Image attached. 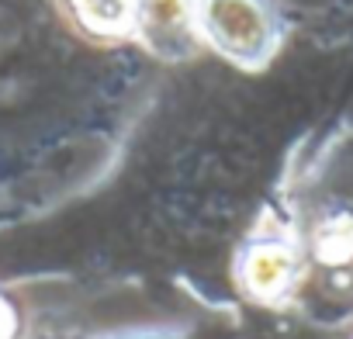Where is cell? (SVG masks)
Returning <instances> with one entry per match:
<instances>
[{"mask_svg":"<svg viewBox=\"0 0 353 339\" xmlns=\"http://www.w3.org/2000/svg\"><path fill=\"white\" fill-rule=\"evenodd\" d=\"M350 339H353V332H350Z\"/></svg>","mask_w":353,"mask_h":339,"instance_id":"obj_7","label":"cell"},{"mask_svg":"<svg viewBox=\"0 0 353 339\" xmlns=\"http://www.w3.org/2000/svg\"><path fill=\"white\" fill-rule=\"evenodd\" d=\"M132 45L145 49L159 63H184L201 52L194 0H139Z\"/></svg>","mask_w":353,"mask_h":339,"instance_id":"obj_4","label":"cell"},{"mask_svg":"<svg viewBox=\"0 0 353 339\" xmlns=\"http://www.w3.org/2000/svg\"><path fill=\"white\" fill-rule=\"evenodd\" d=\"M201 52L232 70H267L288 42V14L277 0H194Z\"/></svg>","mask_w":353,"mask_h":339,"instance_id":"obj_2","label":"cell"},{"mask_svg":"<svg viewBox=\"0 0 353 339\" xmlns=\"http://www.w3.org/2000/svg\"><path fill=\"white\" fill-rule=\"evenodd\" d=\"M73 21L101 42H132L139 0H66Z\"/></svg>","mask_w":353,"mask_h":339,"instance_id":"obj_5","label":"cell"},{"mask_svg":"<svg viewBox=\"0 0 353 339\" xmlns=\"http://www.w3.org/2000/svg\"><path fill=\"white\" fill-rule=\"evenodd\" d=\"M101 339H191L181 329H128L118 336H101Z\"/></svg>","mask_w":353,"mask_h":339,"instance_id":"obj_6","label":"cell"},{"mask_svg":"<svg viewBox=\"0 0 353 339\" xmlns=\"http://www.w3.org/2000/svg\"><path fill=\"white\" fill-rule=\"evenodd\" d=\"M263 208L301 267L298 318H353V125L301 138Z\"/></svg>","mask_w":353,"mask_h":339,"instance_id":"obj_1","label":"cell"},{"mask_svg":"<svg viewBox=\"0 0 353 339\" xmlns=\"http://www.w3.org/2000/svg\"><path fill=\"white\" fill-rule=\"evenodd\" d=\"M229 274H232V287L246 305L274 315H298L301 267L284 229L267 208H260L253 225L243 232Z\"/></svg>","mask_w":353,"mask_h":339,"instance_id":"obj_3","label":"cell"}]
</instances>
